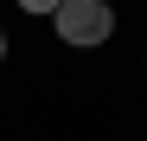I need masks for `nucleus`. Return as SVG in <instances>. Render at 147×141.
Masks as SVG:
<instances>
[{
  "instance_id": "obj_1",
  "label": "nucleus",
  "mask_w": 147,
  "mask_h": 141,
  "mask_svg": "<svg viewBox=\"0 0 147 141\" xmlns=\"http://www.w3.org/2000/svg\"><path fill=\"white\" fill-rule=\"evenodd\" d=\"M51 26H58L64 45H102L115 32V13H109V0H64L51 13Z\"/></svg>"
},
{
  "instance_id": "obj_2",
  "label": "nucleus",
  "mask_w": 147,
  "mask_h": 141,
  "mask_svg": "<svg viewBox=\"0 0 147 141\" xmlns=\"http://www.w3.org/2000/svg\"><path fill=\"white\" fill-rule=\"evenodd\" d=\"M19 7H26V13H58L64 0H19Z\"/></svg>"
},
{
  "instance_id": "obj_3",
  "label": "nucleus",
  "mask_w": 147,
  "mask_h": 141,
  "mask_svg": "<svg viewBox=\"0 0 147 141\" xmlns=\"http://www.w3.org/2000/svg\"><path fill=\"white\" fill-rule=\"evenodd\" d=\"M0 58H7V39H0Z\"/></svg>"
}]
</instances>
